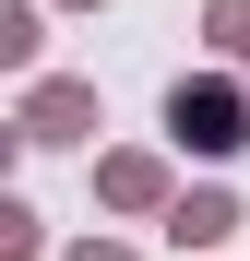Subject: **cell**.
I'll return each instance as SVG.
<instances>
[{"instance_id":"6da1fadb","label":"cell","mask_w":250,"mask_h":261,"mask_svg":"<svg viewBox=\"0 0 250 261\" xmlns=\"http://www.w3.org/2000/svg\"><path fill=\"white\" fill-rule=\"evenodd\" d=\"M167 143L202 154V166L250 154V83L238 71H179V83H167Z\"/></svg>"},{"instance_id":"7a4b0ae2","label":"cell","mask_w":250,"mask_h":261,"mask_svg":"<svg viewBox=\"0 0 250 261\" xmlns=\"http://www.w3.org/2000/svg\"><path fill=\"white\" fill-rule=\"evenodd\" d=\"M96 130H107V107H96L83 71H36L12 95V143H96Z\"/></svg>"},{"instance_id":"3957f363","label":"cell","mask_w":250,"mask_h":261,"mask_svg":"<svg viewBox=\"0 0 250 261\" xmlns=\"http://www.w3.org/2000/svg\"><path fill=\"white\" fill-rule=\"evenodd\" d=\"M96 202H107V214H155V226H167L179 178H167V154H155V143H119V154H96Z\"/></svg>"},{"instance_id":"277c9868","label":"cell","mask_w":250,"mask_h":261,"mask_svg":"<svg viewBox=\"0 0 250 261\" xmlns=\"http://www.w3.org/2000/svg\"><path fill=\"white\" fill-rule=\"evenodd\" d=\"M238 226H250L238 190H179V202H167V249H179V261H226Z\"/></svg>"},{"instance_id":"5b68a950","label":"cell","mask_w":250,"mask_h":261,"mask_svg":"<svg viewBox=\"0 0 250 261\" xmlns=\"http://www.w3.org/2000/svg\"><path fill=\"white\" fill-rule=\"evenodd\" d=\"M36 60H48V0H12V12H0V71L36 83Z\"/></svg>"},{"instance_id":"8992f818","label":"cell","mask_w":250,"mask_h":261,"mask_svg":"<svg viewBox=\"0 0 250 261\" xmlns=\"http://www.w3.org/2000/svg\"><path fill=\"white\" fill-rule=\"evenodd\" d=\"M0 261H48V226H36L24 190H0Z\"/></svg>"},{"instance_id":"52a82bcc","label":"cell","mask_w":250,"mask_h":261,"mask_svg":"<svg viewBox=\"0 0 250 261\" xmlns=\"http://www.w3.org/2000/svg\"><path fill=\"white\" fill-rule=\"evenodd\" d=\"M202 36H215V60H250V0H202Z\"/></svg>"},{"instance_id":"ba28073f","label":"cell","mask_w":250,"mask_h":261,"mask_svg":"<svg viewBox=\"0 0 250 261\" xmlns=\"http://www.w3.org/2000/svg\"><path fill=\"white\" fill-rule=\"evenodd\" d=\"M60 261H131V238H72Z\"/></svg>"},{"instance_id":"9c48e42d","label":"cell","mask_w":250,"mask_h":261,"mask_svg":"<svg viewBox=\"0 0 250 261\" xmlns=\"http://www.w3.org/2000/svg\"><path fill=\"white\" fill-rule=\"evenodd\" d=\"M60 12H107V0H60Z\"/></svg>"}]
</instances>
